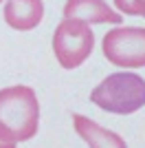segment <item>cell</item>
Segmentation results:
<instances>
[{
  "label": "cell",
  "mask_w": 145,
  "mask_h": 148,
  "mask_svg": "<svg viewBox=\"0 0 145 148\" xmlns=\"http://www.w3.org/2000/svg\"><path fill=\"white\" fill-rule=\"evenodd\" d=\"M40 128V102L31 86L16 84L0 91V137L7 142H29Z\"/></svg>",
  "instance_id": "6da1fadb"
},
{
  "label": "cell",
  "mask_w": 145,
  "mask_h": 148,
  "mask_svg": "<svg viewBox=\"0 0 145 148\" xmlns=\"http://www.w3.org/2000/svg\"><path fill=\"white\" fill-rule=\"evenodd\" d=\"M90 102L115 115H132L145 106V80L130 71L110 73L92 88Z\"/></svg>",
  "instance_id": "7a4b0ae2"
},
{
  "label": "cell",
  "mask_w": 145,
  "mask_h": 148,
  "mask_svg": "<svg viewBox=\"0 0 145 148\" xmlns=\"http://www.w3.org/2000/svg\"><path fill=\"white\" fill-rule=\"evenodd\" d=\"M95 49V33L90 31L88 22L64 18L55 27L53 33V53L62 69L81 66Z\"/></svg>",
  "instance_id": "3957f363"
},
{
  "label": "cell",
  "mask_w": 145,
  "mask_h": 148,
  "mask_svg": "<svg viewBox=\"0 0 145 148\" xmlns=\"http://www.w3.org/2000/svg\"><path fill=\"white\" fill-rule=\"evenodd\" d=\"M103 56L110 64L121 69L145 66V29L143 27H117L103 36Z\"/></svg>",
  "instance_id": "277c9868"
},
{
  "label": "cell",
  "mask_w": 145,
  "mask_h": 148,
  "mask_svg": "<svg viewBox=\"0 0 145 148\" xmlns=\"http://www.w3.org/2000/svg\"><path fill=\"white\" fill-rule=\"evenodd\" d=\"M64 18L95 22V25H121V13L110 9L103 0H66Z\"/></svg>",
  "instance_id": "5b68a950"
},
{
  "label": "cell",
  "mask_w": 145,
  "mask_h": 148,
  "mask_svg": "<svg viewBox=\"0 0 145 148\" xmlns=\"http://www.w3.org/2000/svg\"><path fill=\"white\" fill-rule=\"evenodd\" d=\"M44 18L42 0H7L5 2V22L16 31L35 29Z\"/></svg>",
  "instance_id": "8992f818"
},
{
  "label": "cell",
  "mask_w": 145,
  "mask_h": 148,
  "mask_svg": "<svg viewBox=\"0 0 145 148\" xmlns=\"http://www.w3.org/2000/svg\"><path fill=\"white\" fill-rule=\"evenodd\" d=\"M72 126L77 130V135L88 144V148H127V144L123 142L121 135H117L115 130L103 128L101 124H97L95 119L86 117V115L75 113Z\"/></svg>",
  "instance_id": "52a82bcc"
},
{
  "label": "cell",
  "mask_w": 145,
  "mask_h": 148,
  "mask_svg": "<svg viewBox=\"0 0 145 148\" xmlns=\"http://www.w3.org/2000/svg\"><path fill=\"white\" fill-rule=\"evenodd\" d=\"M115 7L125 16H143L145 18V0H115Z\"/></svg>",
  "instance_id": "ba28073f"
},
{
  "label": "cell",
  "mask_w": 145,
  "mask_h": 148,
  "mask_svg": "<svg viewBox=\"0 0 145 148\" xmlns=\"http://www.w3.org/2000/svg\"><path fill=\"white\" fill-rule=\"evenodd\" d=\"M18 144H13V142H7V139H2L0 137V148H16Z\"/></svg>",
  "instance_id": "9c48e42d"
},
{
  "label": "cell",
  "mask_w": 145,
  "mask_h": 148,
  "mask_svg": "<svg viewBox=\"0 0 145 148\" xmlns=\"http://www.w3.org/2000/svg\"><path fill=\"white\" fill-rule=\"evenodd\" d=\"M0 2H2V0H0Z\"/></svg>",
  "instance_id": "30bf717a"
}]
</instances>
